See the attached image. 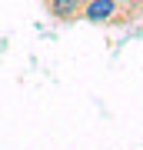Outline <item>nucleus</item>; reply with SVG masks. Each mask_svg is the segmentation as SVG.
Returning <instances> with one entry per match:
<instances>
[{
	"label": "nucleus",
	"instance_id": "f03ea898",
	"mask_svg": "<svg viewBox=\"0 0 143 150\" xmlns=\"http://www.w3.org/2000/svg\"><path fill=\"white\" fill-rule=\"evenodd\" d=\"M47 10H50L53 20L70 23V20H80V10H83V4H80V0H47Z\"/></svg>",
	"mask_w": 143,
	"mask_h": 150
},
{
	"label": "nucleus",
	"instance_id": "f257e3e1",
	"mask_svg": "<svg viewBox=\"0 0 143 150\" xmlns=\"http://www.w3.org/2000/svg\"><path fill=\"white\" fill-rule=\"evenodd\" d=\"M80 20L87 23H117L120 20V7L113 4V0H87L83 10H80Z\"/></svg>",
	"mask_w": 143,
	"mask_h": 150
},
{
	"label": "nucleus",
	"instance_id": "7ed1b4c3",
	"mask_svg": "<svg viewBox=\"0 0 143 150\" xmlns=\"http://www.w3.org/2000/svg\"><path fill=\"white\" fill-rule=\"evenodd\" d=\"M113 4H117V7H123V4H133V0H113Z\"/></svg>",
	"mask_w": 143,
	"mask_h": 150
},
{
	"label": "nucleus",
	"instance_id": "20e7f679",
	"mask_svg": "<svg viewBox=\"0 0 143 150\" xmlns=\"http://www.w3.org/2000/svg\"><path fill=\"white\" fill-rule=\"evenodd\" d=\"M80 4H87V0H80Z\"/></svg>",
	"mask_w": 143,
	"mask_h": 150
}]
</instances>
